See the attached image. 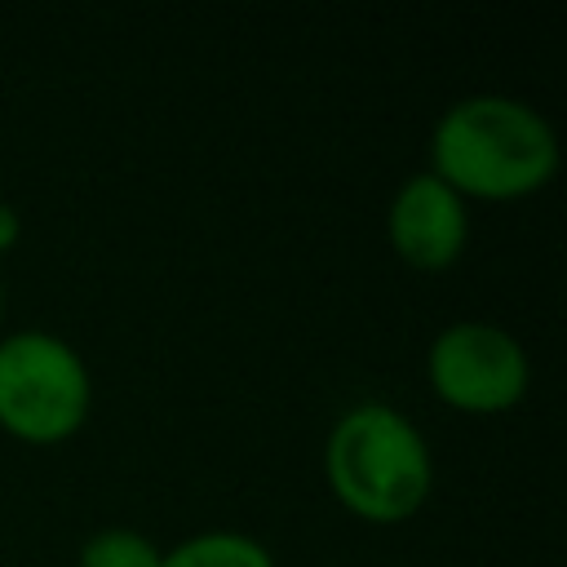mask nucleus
<instances>
[{"instance_id":"obj_5","label":"nucleus","mask_w":567,"mask_h":567,"mask_svg":"<svg viewBox=\"0 0 567 567\" xmlns=\"http://www.w3.org/2000/svg\"><path fill=\"white\" fill-rule=\"evenodd\" d=\"M385 244L408 270L443 275L470 248V204L430 168L408 173L385 204Z\"/></svg>"},{"instance_id":"obj_4","label":"nucleus","mask_w":567,"mask_h":567,"mask_svg":"<svg viewBox=\"0 0 567 567\" xmlns=\"http://www.w3.org/2000/svg\"><path fill=\"white\" fill-rule=\"evenodd\" d=\"M430 394L461 416H505L532 390V354L492 319H452L425 346Z\"/></svg>"},{"instance_id":"obj_1","label":"nucleus","mask_w":567,"mask_h":567,"mask_svg":"<svg viewBox=\"0 0 567 567\" xmlns=\"http://www.w3.org/2000/svg\"><path fill=\"white\" fill-rule=\"evenodd\" d=\"M558 128L514 93H465L430 128V173L465 204H518L554 186Z\"/></svg>"},{"instance_id":"obj_3","label":"nucleus","mask_w":567,"mask_h":567,"mask_svg":"<svg viewBox=\"0 0 567 567\" xmlns=\"http://www.w3.org/2000/svg\"><path fill=\"white\" fill-rule=\"evenodd\" d=\"M93 412V372L75 341L49 328L0 332V434L22 447L71 443Z\"/></svg>"},{"instance_id":"obj_2","label":"nucleus","mask_w":567,"mask_h":567,"mask_svg":"<svg viewBox=\"0 0 567 567\" xmlns=\"http://www.w3.org/2000/svg\"><path fill=\"white\" fill-rule=\"evenodd\" d=\"M323 483L332 501L368 523L399 527L430 505L434 452L425 430L385 399H359L323 434Z\"/></svg>"},{"instance_id":"obj_6","label":"nucleus","mask_w":567,"mask_h":567,"mask_svg":"<svg viewBox=\"0 0 567 567\" xmlns=\"http://www.w3.org/2000/svg\"><path fill=\"white\" fill-rule=\"evenodd\" d=\"M159 567H279L270 545L244 527H199L164 545Z\"/></svg>"},{"instance_id":"obj_8","label":"nucleus","mask_w":567,"mask_h":567,"mask_svg":"<svg viewBox=\"0 0 567 567\" xmlns=\"http://www.w3.org/2000/svg\"><path fill=\"white\" fill-rule=\"evenodd\" d=\"M18 244H22V213H18V204L0 199V261H4Z\"/></svg>"},{"instance_id":"obj_7","label":"nucleus","mask_w":567,"mask_h":567,"mask_svg":"<svg viewBox=\"0 0 567 567\" xmlns=\"http://www.w3.org/2000/svg\"><path fill=\"white\" fill-rule=\"evenodd\" d=\"M159 554H164V545H155L142 527L111 523V527H97L84 536L75 567H159Z\"/></svg>"},{"instance_id":"obj_9","label":"nucleus","mask_w":567,"mask_h":567,"mask_svg":"<svg viewBox=\"0 0 567 567\" xmlns=\"http://www.w3.org/2000/svg\"><path fill=\"white\" fill-rule=\"evenodd\" d=\"M4 306H9V297H4V275H0V332H4Z\"/></svg>"}]
</instances>
